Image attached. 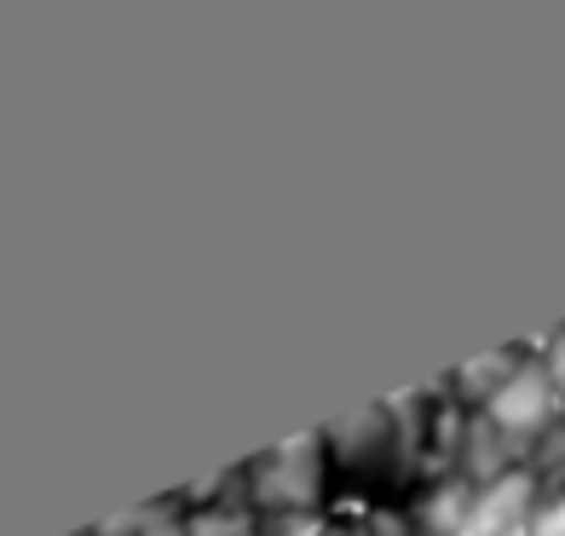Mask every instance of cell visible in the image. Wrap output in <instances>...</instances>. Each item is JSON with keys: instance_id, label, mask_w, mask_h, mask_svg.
<instances>
[{"instance_id": "3957f363", "label": "cell", "mask_w": 565, "mask_h": 536, "mask_svg": "<svg viewBox=\"0 0 565 536\" xmlns=\"http://www.w3.org/2000/svg\"><path fill=\"white\" fill-rule=\"evenodd\" d=\"M318 439H295L289 450L277 455H260V468H254V491L260 502H277V507H306L318 496V462H300V455H312Z\"/></svg>"}, {"instance_id": "7a4b0ae2", "label": "cell", "mask_w": 565, "mask_h": 536, "mask_svg": "<svg viewBox=\"0 0 565 536\" xmlns=\"http://www.w3.org/2000/svg\"><path fill=\"white\" fill-rule=\"evenodd\" d=\"M531 502H536V479L531 473H497L484 491H473V514L461 536H513L531 530Z\"/></svg>"}, {"instance_id": "52a82bcc", "label": "cell", "mask_w": 565, "mask_h": 536, "mask_svg": "<svg viewBox=\"0 0 565 536\" xmlns=\"http://www.w3.org/2000/svg\"><path fill=\"white\" fill-rule=\"evenodd\" d=\"M318 536H358V530H318Z\"/></svg>"}, {"instance_id": "6da1fadb", "label": "cell", "mask_w": 565, "mask_h": 536, "mask_svg": "<svg viewBox=\"0 0 565 536\" xmlns=\"http://www.w3.org/2000/svg\"><path fill=\"white\" fill-rule=\"evenodd\" d=\"M565 410V393L554 387L548 364H520L502 387L484 398V421L508 439H536V432H554Z\"/></svg>"}, {"instance_id": "8992f818", "label": "cell", "mask_w": 565, "mask_h": 536, "mask_svg": "<svg viewBox=\"0 0 565 536\" xmlns=\"http://www.w3.org/2000/svg\"><path fill=\"white\" fill-rule=\"evenodd\" d=\"M548 375H554V387L565 393V335H559V341L548 346Z\"/></svg>"}, {"instance_id": "277c9868", "label": "cell", "mask_w": 565, "mask_h": 536, "mask_svg": "<svg viewBox=\"0 0 565 536\" xmlns=\"http://www.w3.org/2000/svg\"><path fill=\"white\" fill-rule=\"evenodd\" d=\"M185 536H254L248 519H231V514H196Z\"/></svg>"}, {"instance_id": "5b68a950", "label": "cell", "mask_w": 565, "mask_h": 536, "mask_svg": "<svg viewBox=\"0 0 565 536\" xmlns=\"http://www.w3.org/2000/svg\"><path fill=\"white\" fill-rule=\"evenodd\" d=\"M531 536H565V491L531 514Z\"/></svg>"}]
</instances>
